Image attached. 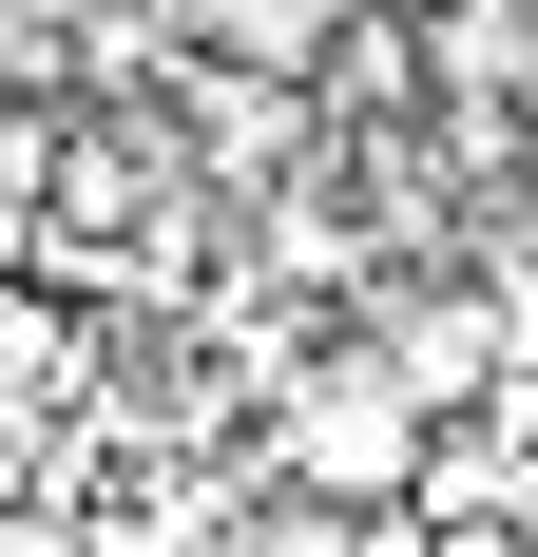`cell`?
<instances>
[{
	"label": "cell",
	"instance_id": "obj_1",
	"mask_svg": "<svg viewBox=\"0 0 538 557\" xmlns=\"http://www.w3.org/2000/svg\"><path fill=\"white\" fill-rule=\"evenodd\" d=\"M289 500L308 519H404V461H424V423H404V385H384L366 346H346V366H308V385H289Z\"/></svg>",
	"mask_w": 538,
	"mask_h": 557
},
{
	"label": "cell",
	"instance_id": "obj_2",
	"mask_svg": "<svg viewBox=\"0 0 538 557\" xmlns=\"http://www.w3.org/2000/svg\"><path fill=\"white\" fill-rule=\"evenodd\" d=\"M193 154H269V135H289V97H269V77H231V58H193Z\"/></svg>",
	"mask_w": 538,
	"mask_h": 557
},
{
	"label": "cell",
	"instance_id": "obj_3",
	"mask_svg": "<svg viewBox=\"0 0 538 557\" xmlns=\"http://www.w3.org/2000/svg\"><path fill=\"white\" fill-rule=\"evenodd\" d=\"M404 557H538V539H442V519H404Z\"/></svg>",
	"mask_w": 538,
	"mask_h": 557
},
{
	"label": "cell",
	"instance_id": "obj_4",
	"mask_svg": "<svg viewBox=\"0 0 538 557\" xmlns=\"http://www.w3.org/2000/svg\"><path fill=\"white\" fill-rule=\"evenodd\" d=\"M384 20H442V0H384Z\"/></svg>",
	"mask_w": 538,
	"mask_h": 557
}]
</instances>
